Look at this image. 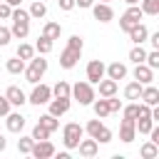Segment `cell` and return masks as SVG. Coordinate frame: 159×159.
I'll use <instances>...</instances> for the list:
<instances>
[{
  "label": "cell",
  "instance_id": "1",
  "mask_svg": "<svg viewBox=\"0 0 159 159\" xmlns=\"http://www.w3.org/2000/svg\"><path fill=\"white\" fill-rule=\"evenodd\" d=\"M82 47H84L82 37H80V35H72V37L67 40V47L60 52V67H62V70H72V67L80 62V57H82Z\"/></svg>",
  "mask_w": 159,
  "mask_h": 159
},
{
  "label": "cell",
  "instance_id": "2",
  "mask_svg": "<svg viewBox=\"0 0 159 159\" xmlns=\"http://www.w3.org/2000/svg\"><path fill=\"white\" fill-rule=\"evenodd\" d=\"M10 20H12V27H10L12 37L25 40V37H27V32H30V12H27V10H22V7L17 5V7H12Z\"/></svg>",
  "mask_w": 159,
  "mask_h": 159
},
{
  "label": "cell",
  "instance_id": "3",
  "mask_svg": "<svg viewBox=\"0 0 159 159\" xmlns=\"http://www.w3.org/2000/svg\"><path fill=\"white\" fill-rule=\"evenodd\" d=\"M30 65H25V80L30 82V84H35V82H40L42 77H45V72H47V60H45V55H37V57H32V60H27Z\"/></svg>",
  "mask_w": 159,
  "mask_h": 159
},
{
  "label": "cell",
  "instance_id": "4",
  "mask_svg": "<svg viewBox=\"0 0 159 159\" xmlns=\"http://www.w3.org/2000/svg\"><path fill=\"white\" fill-rule=\"evenodd\" d=\"M94 97H97V92H94V87H92L89 82H75V84H72L70 99L80 102L82 107H89V104L94 102Z\"/></svg>",
  "mask_w": 159,
  "mask_h": 159
},
{
  "label": "cell",
  "instance_id": "5",
  "mask_svg": "<svg viewBox=\"0 0 159 159\" xmlns=\"http://www.w3.org/2000/svg\"><path fill=\"white\" fill-rule=\"evenodd\" d=\"M82 137H84V127L80 122H67L62 127V144H65V149H77Z\"/></svg>",
  "mask_w": 159,
  "mask_h": 159
},
{
  "label": "cell",
  "instance_id": "6",
  "mask_svg": "<svg viewBox=\"0 0 159 159\" xmlns=\"http://www.w3.org/2000/svg\"><path fill=\"white\" fill-rule=\"evenodd\" d=\"M84 132H87L92 139H97V144H107V142H112V129H107V127L102 124L99 117H97V119H89V122L84 124Z\"/></svg>",
  "mask_w": 159,
  "mask_h": 159
},
{
  "label": "cell",
  "instance_id": "7",
  "mask_svg": "<svg viewBox=\"0 0 159 159\" xmlns=\"http://www.w3.org/2000/svg\"><path fill=\"white\" fill-rule=\"evenodd\" d=\"M142 17H144V12H142V7L139 5H129L127 10H124V15L119 17V30H124V32H129L137 22H142Z\"/></svg>",
  "mask_w": 159,
  "mask_h": 159
},
{
  "label": "cell",
  "instance_id": "8",
  "mask_svg": "<svg viewBox=\"0 0 159 159\" xmlns=\"http://www.w3.org/2000/svg\"><path fill=\"white\" fill-rule=\"evenodd\" d=\"M50 99H52V89L47 84H42V82H35L32 84V92L27 94V102L35 104V107H40V104H47Z\"/></svg>",
  "mask_w": 159,
  "mask_h": 159
},
{
  "label": "cell",
  "instance_id": "9",
  "mask_svg": "<svg viewBox=\"0 0 159 159\" xmlns=\"http://www.w3.org/2000/svg\"><path fill=\"white\" fill-rule=\"evenodd\" d=\"M55 144L50 142V139H40V142H32V149H30V154L35 157V159H50V157H55Z\"/></svg>",
  "mask_w": 159,
  "mask_h": 159
},
{
  "label": "cell",
  "instance_id": "10",
  "mask_svg": "<svg viewBox=\"0 0 159 159\" xmlns=\"http://www.w3.org/2000/svg\"><path fill=\"white\" fill-rule=\"evenodd\" d=\"M104 67H107V65H104L102 60H89V62H87V70H84L87 82H89V84H97V82L104 77Z\"/></svg>",
  "mask_w": 159,
  "mask_h": 159
},
{
  "label": "cell",
  "instance_id": "11",
  "mask_svg": "<svg viewBox=\"0 0 159 159\" xmlns=\"http://www.w3.org/2000/svg\"><path fill=\"white\" fill-rule=\"evenodd\" d=\"M92 15H94V20H99V22H112V20H114V10H112L109 2H97V0H94Z\"/></svg>",
  "mask_w": 159,
  "mask_h": 159
},
{
  "label": "cell",
  "instance_id": "12",
  "mask_svg": "<svg viewBox=\"0 0 159 159\" xmlns=\"http://www.w3.org/2000/svg\"><path fill=\"white\" fill-rule=\"evenodd\" d=\"M47 107H50L47 112H50L52 117L60 119L62 114H67V109H70V99H67V97H52V99L47 102Z\"/></svg>",
  "mask_w": 159,
  "mask_h": 159
},
{
  "label": "cell",
  "instance_id": "13",
  "mask_svg": "<svg viewBox=\"0 0 159 159\" xmlns=\"http://www.w3.org/2000/svg\"><path fill=\"white\" fill-rule=\"evenodd\" d=\"M5 127H7V132L20 134V132L25 129V117H22L20 112H7V114H5Z\"/></svg>",
  "mask_w": 159,
  "mask_h": 159
},
{
  "label": "cell",
  "instance_id": "14",
  "mask_svg": "<svg viewBox=\"0 0 159 159\" xmlns=\"http://www.w3.org/2000/svg\"><path fill=\"white\" fill-rule=\"evenodd\" d=\"M5 97H7L10 107H22V104L27 102V94H25L20 87H15V84H10V87L5 89Z\"/></svg>",
  "mask_w": 159,
  "mask_h": 159
},
{
  "label": "cell",
  "instance_id": "15",
  "mask_svg": "<svg viewBox=\"0 0 159 159\" xmlns=\"http://www.w3.org/2000/svg\"><path fill=\"white\" fill-rule=\"evenodd\" d=\"M119 139H122L124 144H129V142H134V139H137L134 119H122V124H119Z\"/></svg>",
  "mask_w": 159,
  "mask_h": 159
},
{
  "label": "cell",
  "instance_id": "16",
  "mask_svg": "<svg viewBox=\"0 0 159 159\" xmlns=\"http://www.w3.org/2000/svg\"><path fill=\"white\" fill-rule=\"evenodd\" d=\"M104 77H109V80H114V82L124 80V77H127V65H124V62H112V65H107V67H104Z\"/></svg>",
  "mask_w": 159,
  "mask_h": 159
},
{
  "label": "cell",
  "instance_id": "17",
  "mask_svg": "<svg viewBox=\"0 0 159 159\" xmlns=\"http://www.w3.org/2000/svg\"><path fill=\"white\" fill-rule=\"evenodd\" d=\"M132 75H134V80H137L139 84H149V82H154V70H152V67H147L144 62H139V65L134 67V72H132Z\"/></svg>",
  "mask_w": 159,
  "mask_h": 159
},
{
  "label": "cell",
  "instance_id": "18",
  "mask_svg": "<svg viewBox=\"0 0 159 159\" xmlns=\"http://www.w3.org/2000/svg\"><path fill=\"white\" fill-rule=\"evenodd\" d=\"M139 99L144 102V104H149V107H154V104H159V89L149 82V84H144L142 87V94H139Z\"/></svg>",
  "mask_w": 159,
  "mask_h": 159
},
{
  "label": "cell",
  "instance_id": "19",
  "mask_svg": "<svg viewBox=\"0 0 159 159\" xmlns=\"http://www.w3.org/2000/svg\"><path fill=\"white\" fill-rule=\"evenodd\" d=\"M77 149H80V157H87V159H89V157H94V154L99 152V144H97V139H92V137H89V139L82 137L80 144H77Z\"/></svg>",
  "mask_w": 159,
  "mask_h": 159
},
{
  "label": "cell",
  "instance_id": "20",
  "mask_svg": "<svg viewBox=\"0 0 159 159\" xmlns=\"http://www.w3.org/2000/svg\"><path fill=\"white\" fill-rule=\"evenodd\" d=\"M127 35H129V40H132L134 45H142V42H147L149 30H147V25H144V22H137V25H134V27H132Z\"/></svg>",
  "mask_w": 159,
  "mask_h": 159
},
{
  "label": "cell",
  "instance_id": "21",
  "mask_svg": "<svg viewBox=\"0 0 159 159\" xmlns=\"http://www.w3.org/2000/svg\"><path fill=\"white\" fill-rule=\"evenodd\" d=\"M97 84H99V97H112V94H117V82H114V80L102 77Z\"/></svg>",
  "mask_w": 159,
  "mask_h": 159
},
{
  "label": "cell",
  "instance_id": "22",
  "mask_svg": "<svg viewBox=\"0 0 159 159\" xmlns=\"http://www.w3.org/2000/svg\"><path fill=\"white\" fill-rule=\"evenodd\" d=\"M52 47H55V40H50V37H45V35H40L37 42H35V52H40V55H50Z\"/></svg>",
  "mask_w": 159,
  "mask_h": 159
},
{
  "label": "cell",
  "instance_id": "23",
  "mask_svg": "<svg viewBox=\"0 0 159 159\" xmlns=\"http://www.w3.org/2000/svg\"><path fill=\"white\" fill-rule=\"evenodd\" d=\"M5 70H7L10 75H22V72H25V60H20V57L15 55V57H10V60L5 62Z\"/></svg>",
  "mask_w": 159,
  "mask_h": 159
},
{
  "label": "cell",
  "instance_id": "24",
  "mask_svg": "<svg viewBox=\"0 0 159 159\" xmlns=\"http://www.w3.org/2000/svg\"><path fill=\"white\" fill-rule=\"evenodd\" d=\"M92 109H94V114H97L99 119H104V117H109V114H112V112H109V104H107V97H102V99H97V97H94Z\"/></svg>",
  "mask_w": 159,
  "mask_h": 159
},
{
  "label": "cell",
  "instance_id": "25",
  "mask_svg": "<svg viewBox=\"0 0 159 159\" xmlns=\"http://www.w3.org/2000/svg\"><path fill=\"white\" fill-rule=\"evenodd\" d=\"M30 17H35V20H42L45 15H47V5L42 2V0H32V5H30Z\"/></svg>",
  "mask_w": 159,
  "mask_h": 159
},
{
  "label": "cell",
  "instance_id": "26",
  "mask_svg": "<svg viewBox=\"0 0 159 159\" xmlns=\"http://www.w3.org/2000/svg\"><path fill=\"white\" fill-rule=\"evenodd\" d=\"M42 35L50 37V40H60V35H62V25H60V22H45Z\"/></svg>",
  "mask_w": 159,
  "mask_h": 159
},
{
  "label": "cell",
  "instance_id": "27",
  "mask_svg": "<svg viewBox=\"0 0 159 159\" xmlns=\"http://www.w3.org/2000/svg\"><path fill=\"white\" fill-rule=\"evenodd\" d=\"M52 89V97H67L70 99V92H72V84L70 82H65V80H60L55 87H50Z\"/></svg>",
  "mask_w": 159,
  "mask_h": 159
},
{
  "label": "cell",
  "instance_id": "28",
  "mask_svg": "<svg viewBox=\"0 0 159 159\" xmlns=\"http://www.w3.org/2000/svg\"><path fill=\"white\" fill-rule=\"evenodd\" d=\"M139 154H142L144 159H154V157H159V144H154V142L149 139V142H144V144H142Z\"/></svg>",
  "mask_w": 159,
  "mask_h": 159
},
{
  "label": "cell",
  "instance_id": "29",
  "mask_svg": "<svg viewBox=\"0 0 159 159\" xmlns=\"http://www.w3.org/2000/svg\"><path fill=\"white\" fill-rule=\"evenodd\" d=\"M37 124H42V127H45V129H47L50 134H52V132H55V129L60 127V122H57V117H52L50 112H47V114H42V117L37 119Z\"/></svg>",
  "mask_w": 159,
  "mask_h": 159
},
{
  "label": "cell",
  "instance_id": "30",
  "mask_svg": "<svg viewBox=\"0 0 159 159\" xmlns=\"http://www.w3.org/2000/svg\"><path fill=\"white\" fill-rule=\"evenodd\" d=\"M142 87H144V84H139L137 80H134V82H129V84L124 87V97H127V99H139V94H142Z\"/></svg>",
  "mask_w": 159,
  "mask_h": 159
},
{
  "label": "cell",
  "instance_id": "31",
  "mask_svg": "<svg viewBox=\"0 0 159 159\" xmlns=\"http://www.w3.org/2000/svg\"><path fill=\"white\" fill-rule=\"evenodd\" d=\"M154 124H157V122H152V117H139V119H134V127H137L139 134H149V129H152Z\"/></svg>",
  "mask_w": 159,
  "mask_h": 159
},
{
  "label": "cell",
  "instance_id": "32",
  "mask_svg": "<svg viewBox=\"0 0 159 159\" xmlns=\"http://www.w3.org/2000/svg\"><path fill=\"white\" fill-rule=\"evenodd\" d=\"M139 7L144 15H159V0H139Z\"/></svg>",
  "mask_w": 159,
  "mask_h": 159
},
{
  "label": "cell",
  "instance_id": "33",
  "mask_svg": "<svg viewBox=\"0 0 159 159\" xmlns=\"http://www.w3.org/2000/svg\"><path fill=\"white\" fill-rule=\"evenodd\" d=\"M17 57L20 60H32L35 57V45H27V42H20V47H17Z\"/></svg>",
  "mask_w": 159,
  "mask_h": 159
},
{
  "label": "cell",
  "instance_id": "34",
  "mask_svg": "<svg viewBox=\"0 0 159 159\" xmlns=\"http://www.w3.org/2000/svg\"><path fill=\"white\" fill-rule=\"evenodd\" d=\"M144 57H147V50H144L142 45H134V47L129 50V60H132L134 65H139V62H144Z\"/></svg>",
  "mask_w": 159,
  "mask_h": 159
},
{
  "label": "cell",
  "instance_id": "35",
  "mask_svg": "<svg viewBox=\"0 0 159 159\" xmlns=\"http://www.w3.org/2000/svg\"><path fill=\"white\" fill-rule=\"evenodd\" d=\"M144 65H147V67H152V70H159V50H152V52H147V57H144Z\"/></svg>",
  "mask_w": 159,
  "mask_h": 159
},
{
  "label": "cell",
  "instance_id": "36",
  "mask_svg": "<svg viewBox=\"0 0 159 159\" xmlns=\"http://www.w3.org/2000/svg\"><path fill=\"white\" fill-rule=\"evenodd\" d=\"M32 142H35L32 137H20V139H17V152H20V154H30Z\"/></svg>",
  "mask_w": 159,
  "mask_h": 159
},
{
  "label": "cell",
  "instance_id": "37",
  "mask_svg": "<svg viewBox=\"0 0 159 159\" xmlns=\"http://www.w3.org/2000/svg\"><path fill=\"white\" fill-rule=\"evenodd\" d=\"M30 137H32L35 142H40V139H50V132H47V129H45L42 124H35V127H32V134H30Z\"/></svg>",
  "mask_w": 159,
  "mask_h": 159
},
{
  "label": "cell",
  "instance_id": "38",
  "mask_svg": "<svg viewBox=\"0 0 159 159\" xmlns=\"http://www.w3.org/2000/svg\"><path fill=\"white\" fill-rule=\"evenodd\" d=\"M122 117L124 119H137V102H132V104H122Z\"/></svg>",
  "mask_w": 159,
  "mask_h": 159
},
{
  "label": "cell",
  "instance_id": "39",
  "mask_svg": "<svg viewBox=\"0 0 159 159\" xmlns=\"http://www.w3.org/2000/svg\"><path fill=\"white\" fill-rule=\"evenodd\" d=\"M107 104H109V112H119L122 109V99H117V94L107 97Z\"/></svg>",
  "mask_w": 159,
  "mask_h": 159
},
{
  "label": "cell",
  "instance_id": "40",
  "mask_svg": "<svg viewBox=\"0 0 159 159\" xmlns=\"http://www.w3.org/2000/svg\"><path fill=\"white\" fill-rule=\"evenodd\" d=\"M10 37H12L10 27H2V25H0V47H5V45L10 42Z\"/></svg>",
  "mask_w": 159,
  "mask_h": 159
},
{
  "label": "cell",
  "instance_id": "41",
  "mask_svg": "<svg viewBox=\"0 0 159 159\" xmlns=\"http://www.w3.org/2000/svg\"><path fill=\"white\" fill-rule=\"evenodd\" d=\"M10 15H12V7L2 0V2H0V20H10Z\"/></svg>",
  "mask_w": 159,
  "mask_h": 159
},
{
  "label": "cell",
  "instance_id": "42",
  "mask_svg": "<svg viewBox=\"0 0 159 159\" xmlns=\"http://www.w3.org/2000/svg\"><path fill=\"white\" fill-rule=\"evenodd\" d=\"M7 112H10V102H7L5 94H0V117H5Z\"/></svg>",
  "mask_w": 159,
  "mask_h": 159
},
{
  "label": "cell",
  "instance_id": "43",
  "mask_svg": "<svg viewBox=\"0 0 159 159\" xmlns=\"http://www.w3.org/2000/svg\"><path fill=\"white\" fill-rule=\"evenodd\" d=\"M57 5H60V10H65V12H70V10L75 7V0H57Z\"/></svg>",
  "mask_w": 159,
  "mask_h": 159
},
{
  "label": "cell",
  "instance_id": "44",
  "mask_svg": "<svg viewBox=\"0 0 159 159\" xmlns=\"http://www.w3.org/2000/svg\"><path fill=\"white\" fill-rule=\"evenodd\" d=\"M147 40L152 42V47H154V50H159V32H149V35H147Z\"/></svg>",
  "mask_w": 159,
  "mask_h": 159
},
{
  "label": "cell",
  "instance_id": "45",
  "mask_svg": "<svg viewBox=\"0 0 159 159\" xmlns=\"http://www.w3.org/2000/svg\"><path fill=\"white\" fill-rule=\"evenodd\" d=\"M92 5H94V0H75V7H84V10H87V7H92Z\"/></svg>",
  "mask_w": 159,
  "mask_h": 159
},
{
  "label": "cell",
  "instance_id": "46",
  "mask_svg": "<svg viewBox=\"0 0 159 159\" xmlns=\"http://www.w3.org/2000/svg\"><path fill=\"white\" fill-rule=\"evenodd\" d=\"M55 157H57V159H70V149H67V152H55Z\"/></svg>",
  "mask_w": 159,
  "mask_h": 159
},
{
  "label": "cell",
  "instance_id": "47",
  "mask_svg": "<svg viewBox=\"0 0 159 159\" xmlns=\"http://www.w3.org/2000/svg\"><path fill=\"white\" fill-rule=\"evenodd\" d=\"M5 147H7V139L0 134V152H5Z\"/></svg>",
  "mask_w": 159,
  "mask_h": 159
},
{
  "label": "cell",
  "instance_id": "48",
  "mask_svg": "<svg viewBox=\"0 0 159 159\" xmlns=\"http://www.w3.org/2000/svg\"><path fill=\"white\" fill-rule=\"evenodd\" d=\"M5 2H7V5H10V7H17V5H20V2H22V0H5Z\"/></svg>",
  "mask_w": 159,
  "mask_h": 159
},
{
  "label": "cell",
  "instance_id": "49",
  "mask_svg": "<svg viewBox=\"0 0 159 159\" xmlns=\"http://www.w3.org/2000/svg\"><path fill=\"white\" fill-rule=\"evenodd\" d=\"M127 5H139V0H124Z\"/></svg>",
  "mask_w": 159,
  "mask_h": 159
},
{
  "label": "cell",
  "instance_id": "50",
  "mask_svg": "<svg viewBox=\"0 0 159 159\" xmlns=\"http://www.w3.org/2000/svg\"><path fill=\"white\" fill-rule=\"evenodd\" d=\"M97 2H109V0H97Z\"/></svg>",
  "mask_w": 159,
  "mask_h": 159
}]
</instances>
